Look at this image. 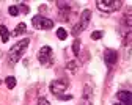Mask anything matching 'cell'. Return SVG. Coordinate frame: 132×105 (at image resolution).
Returning <instances> with one entry per match:
<instances>
[{
	"label": "cell",
	"mask_w": 132,
	"mask_h": 105,
	"mask_svg": "<svg viewBox=\"0 0 132 105\" xmlns=\"http://www.w3.org/2000/svg\"><path fill=\"white\" fill-rule=\"evenodd\" d=\"M28 44H30V39L28 38H25V39H22V41H18L11 49H10V52H8V61L11 63V64H14V63H18L21 58H22V55L25 54V50L28 49Z\"/></svg>",
	"instance_id": "obj_1"
},
{
	"label": "cell",
	"mask_w": 132,
	"mask_h": 105,
	"mask_svg": "<svg viewBox=\"0 0 132 105\" xmlns=\"http://www.w3.org/2000/svg\"><path fill=\"white\" fill-rule=\"evenodd\" d=\"M121 24H123V27H124V31H123L124 44L129 46V44H132V10L126 11V14L123 16Z\"/></svg>",
	"instance_id": "obj_2"
},
{
	"label": "cell",
	"mask_w": 132,
	"mask_h": 105,
	"mask_svg": "<svg viewBox=\"0 0 132 105\" xmlns=\"http://www.w3.org/2000/svg\"><path fill=\"white\" fill-rule=\"evenodd\" d=\"M90 19H91V11L90 10H84V11H82V14H80V17H79V22L72 27V31L71 33L74 34V36H79V34L88 27Z\"/></svg>",
	"instance_id": "obj_3"
},
{
	"label": "cell",
	"mask_w": 132,
	"mask_h": 105,
	"mask_svg": "<svg viewBox=\"0 0 132 105\" xmlns=\"http://www.w3.org/2000/svg\"><path fill=\"white\" fill-rule=\"evenodd\" d=\"M96 6L102 13H115L123 6V2L121 0H97Z\"/></svg>",
	"instance_id": "obj_4"
},
{
	"label": "cell",
	"mask_w": 132,
	"mask_h": 105,
	"mask_svg": "<svg viewBox=\"0 0 132 105\" xmlns=\"http://www.w3.org/2000/svg\"><path fill=\"white\" fill-rule=\"evenodd\" d=\"M31 25L35 27L36 30H51L54 27V21L52 19H47V17L38 14L31 19Z\"/></svg>",
	"instance_id": "obj_5"
},
{
	"label": "cell",
	"mask_w": 132,
	"mask_h": 105,
	"mask_svg": "<svg viewBox=\"0 0 132 105\" xmlns=\"http://www.w3.org/2000/svg\"><path fill=\"white\" fill-rule=\"evenodd\" d=\"M38 61L43 64V66H51L52 61H54V52L52 49L49 47V46H44L39 49L38 52Z\"/></svg>",
	"instance_id": "obj_6"
},
{
	"label": "cell",
	"mask_w": 132,
	"mask_h": 105,
	"mask_svg": "<svg viewBox=\"0 0 132 105\" xmlns=\"http://www.w3.org/2000/svg\"><path fill=\"white\" fill-rule=\"evenodd\" d=\"M68 86H69V83H68V80H66V78L54 80V82L51 83V93H52V94H55L57 97H60L66 90H68Z\"/></svg>",
	"instance_id": "obj_7"
},
{
	"label": "cell",
	"mask_w": 132,
	"mask_h": 105,
	"mask_svg": "<svg viewBox=\"0 0 132 105\" xmlns=\"http://www.w3.org/2000/svg\"><path fill=\"white\" fill-rule=\"evenodd\" d=\"M57 6H58L60 21L68 22V21H69V17H71V13H72V6H71V3H68V2H57Z\"/></svg>",
	"instance_id": "obj_8"
},
{
	"label": "cell",
	"mask_w": 132,
	"mask_h": 105,
	"mask_svg": "<svg viewBox=\"0 0 132 105\" xmlns=\"http://www.w3.org/2000/svg\"><path fill=\"white\" fill-rule=\"evenodd\" d=\"M118 61V52L113 49H105L104 50V63L107 64V67H113Z\"/></svg>",
	"instance_id": "obj_9"
},
{
	"label": "cell",
	"mask_w": 132,
	"mask_h": 105,
	"mask_svg": "<svg viewBox=\"0 0 132 105\" xmlns=\"http://www.w3.org/2000/svg\"><path fill=\"white\" fill-rule=\"evenodd\" d=\"M113 105H132V91H118Z\"/></svg>",
	"instance_id": "obj_10"
},
{
	"label": "cell",
	"mask_w": 132,
	"mask_h": 105,
	"mask_svg": "<svg viewBox=\"0 0 132 105\" xmlns=\"http://www.w3.org/2000/svg\"><path fill=\"white\" fill-rule=\"evenodd\" d=\"M0 36H2V42H8L10 41V31H8V28L5 27V25H0Z\"/></svg>",
	"instance_id": "obj_11"
},
{
	"label": "cell",
	"mask_w": 132,
	"mask_h": 105,
	"mask_svg": "<svg viewBox=\"0 0 132 105\" xmlns=\"http://www.w3.org/2000/svg\"><path fill=\"white\" fill-rule=\"evenodd\" d=\"M25 30H27V25H25L24 22H21V24H18V25H16V28H14L13 34H14V36H21L22 33H25Z\"/></svg>",
	"instance_id": "obj_12"
},
{
	"label": "cell",
	"mask_w": 132,
	"mask_h": 105,
	"mask_svg": "<svg viewBox=\"0 0 132 105\" xmlns=\"http://www.w3.org/2000/svg\"><path fill=\"white\" fill-rule=\"evenodd\" d=\"M5 85H6L8 90H13L14 86H16V77H11V75L6 77V78H5Z\"/></svg>",
	"instance_id": "obj_13"
},
{
	"label": "cell",
	"mask_w": 132,
	"mask_h": 105,
	"mask_svg": "<svg viewBox=\"0 0 132 105\" xmlns=\"http://www.w3.org/2000/svg\"><path fill=\"white\" fill-rule=\"evenodd\" d=\"M57 38L61 39V41H64L66 38H68V31H66L64 28H58L57 30Z\"/></svg>",
	"instance_id": "obj_14"
},
{
	"label": "cell",
	"mask_w": 132,
	"mask_h": 105,
	"mask_svg": "<svg viewBox=\"0 0 132 105\" xmlns=\"http://www.w3.org/2000/svg\"><path fill=\"white\" fill-rule=\"evenodd\" d=\"M72 52H74L76 57H79V54H80V39H76L72 42Z\"/></svg>",
	"instance_id": "obj_15"
},
{
	"label": "cell",
	"mask_w": 132,
	"mask_h": 105,
	"mask_svg": "<svg viewBox=\"0 0 132 105\" xmlns=\"http://www.w3.org/2000/svg\"><path fill=\"white\" fill-rule=\"evenodd\" d=\"M77 67H79V63L77 61H68V63H66V69H69L71 72H76Z\"/></svg>",
	"instance_id": "obj_16"
},
{
	"label": "cell",
	"mask_w": 132,
	"mask_h": 105,
	"mask_svg": "<svg viewBox=\"0 0 132 105\" xmlns=\"http://www.w3.org/2000/svg\"><path fill=\"white\" fill-rule=\"evenodd\" d=\"M8 13H10L11 16H19V14H21V11H19V5H11V6L8 8Z\"/></svg>",
	"instance_id": "obj_17"
},
{
	"label": "cell",
	"mask_w": 132,
	"mask_h": 105,
	"mask_svg": "<svg viewBox=\"0 0 132 105\" xmlns=\"http://www.w3.org/2000/svg\"><path fill=\"white\" fill-rule=\"evenodd\" d=\"M102 34H104V33L99 31V30H97V31H93V33H91V39H101Z\"/></svg>",
	"instance_id": "obj_18"
},
{
	"label": "cell",
	"mask_w": 132,
	"mask_h": 105,
	"mask_svg": "<svg viewBox=\"0 0 132 105\" xmlns=\"http://www.w3.org/2000/svg\"><path fill=\"white\" fill-rule=\"evenodd\" d=\"M19 11H21V13H24V14H27V13L30 11V8H28L25 3H21V5H19Z\"/></svg>",
	"instance_id": "obj_19"
},
{
	"label": "cell",
	"mask_w": 132,
	"mask_h": 105,
	"mask_svg": "<svg viewBox=\"0 0 132 105\" xmlns=\"http://www.w3.org/2000/svg\"><path fill=\"white\" fill-rule=\"evenodd\" d=\"M36 105H51V102H49L47 99H44V97H41V99H38Z\"/></svg>",
	"instance_id": "obj_20"
},
{
	"label": "cell",
	"mask_w": 132,
	"mask_h": 105,
	"mask_svg": "<svg viewBox=\"0 0 132 105\" xmlns=\"http://www.w3.org/2000/svg\"><path fill=\"white\" fill-rule=\"evenodd\" d=\"M90 93H91V88H90V86H87V88H85V91H84V99H85V100H88V97H90Z\"/></svg>",
	"instance_id": "obj_21"
},
{
	"label": "cell",
	"mask_w": 132,
	"mask_h": 105,
	"mask_svg": "<svg viewBox=\"0 0 132 105\" xmlns=\"http://www.w3.org/2000/svg\"><path fill=\"white\" fill-rule=\"evenodd\" d=\"M80 105H91V102H90V100H84V102H82Z\"/></svg>",
	"instance_id": "obj_22"
},
{
	"label": "cell",
	"mask_w": 132,
	"mask_h": 105,
	"mask_svg": "<svg viewBox=\"0 0 132 105\" xmlns=\"http://www.w3.org/2000/svg\"><path fill=\"white\" fill-rule=\"evenodd\" d=\"M0 83H2V82H0Z\"/></svg>",
	"instance_id": "obj_23"
}]
</instances>
